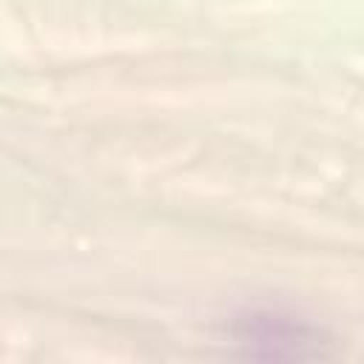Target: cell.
Here are the masks:
<instances>
[{"mask_svg":"<svg viewBox=\"0 0 364 364\" xmlns=\"http://www.w3.org/2000/svg\"><path fill=\"white\" fill-rule=\"evenodd\" d=\"M242 341L267 344V347H273V353L279 347L299 353L301 344L316 341V333H310V327H304V324H296L293 318H282L279 313H253L250 318H245Z\"/></svg>","mask_w":364,"mask_h":364,"instance_id":"1","label":"cell"}]
</instances>
